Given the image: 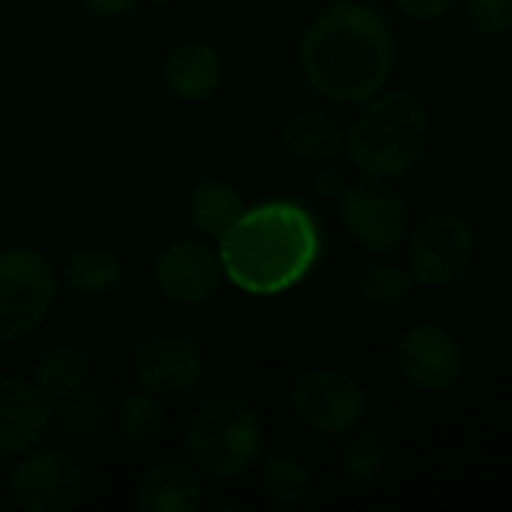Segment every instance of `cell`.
<instances>
[{"instance_id": "6da1fadb", "label": "cell", "mask_w": 512, "mask_h": 512, "mask_svg": "<svg viewBox=\"0 0 512 512\" xmlns=\"http://www.w3.org/2000/svg\"><path fill=\"white\" fill-rule=\"evenodd\" d=\"M297 60L306 84L333 105H363L399 63L390 18L366 0H333L303 30Z\"/></svg>"}, {"instance_id": "7a4b0ae2", "label": "cell", "mask_w": 512, "mask_h": 512, "mask_svg": "<svg viewBox=\"0 0 512 512\" xmlns=\"http://www.w3.org/2000/svg\"><path fill=\"white\" fill-rule=\"evenodd\" d=\"M216 249L231 285L252 297H279L315 273L324 231L297 198H267L246 207Z\"/></svg>"}, {"instance_id": "3957f363", "label": "cell", "mask_w": 512, "mask_h": 512, "mask_svg": "<svg viewBox=\"0 0 512 512\" xmlns=\"http://www.w3.org/2000/svg\"><path fill=\"white\" fill-rule=\"evenodd\" d=\"M432 141V120L423 99L402 87H384L363 105L345 129L342 156L363 177L396 180L414 171Z\"/></svg>"}, {"instance_id": "277c9868", "label": "cell", "mask_w": 512, "mask_h": 512, "mask_svg": "<svg viewBox=\"0 0 512 512\" xmlns=\"http://www.w3.org/2000/svg\"><path fill=\"white\" fill-rule=\"evenodd\" d=\"M264 447V426L255 408L240 396H213L207 399L189 429L186 450L189 462L216 480H237L249 474Z\"/></svg>"}, {"instance_id": "5b68a950", "label": "cell", "mask_w": 512, "mask_h": 512, "mask_svg": "<svg viewBox=\"0 0 512 512\" xmlns=\"http://www.w3.org/2000/svg\"><path fill=\"white\" fill-rule=\"evenodd\" d=\"M60 291L54 264L27 246L0 249V342L33 336L51 315Z\"/></svg>"}, {"instance_id": "8992f818", "label": "cell", "mask_w": 512, "mask_h": 512, "mask_svg": "<svg viewBox=\"0 0 512 512\" xmlns=\"http://www.w3.org/2000/svg\"><path fill=\"white\" fill-rule=\"evenodd\" d=\"M342 231L369 255H393L411 234V207L405 195L378 177H363L345 186L339 198Z\"/></svg>"}, {"instance_id": "52a82bcc", "label": "cell", "mask_w": 512, "mask_h": 512, "mask_svg": "<svg viewBox=\"0 0 512 512\" xmlns=\"http://www.w3.org/2000/svg\"><path fill=\"white\" fill-rule=\"evenodd\" d=\"M408 270L423 288H447L468 276L480 240L474 225L459 213H432L411 225L405 240Z\"/></svg>"}, {"instance_id": "ba28073f", "label": "cell", "mask_w": 512, "mask_h": 512, "mask_svg": "<svg viewBox=\"0 0 512 512\" xmlns=\"http://www.w3.org/2000/svg\"><path fill=\"white\" fill-rule=\"evenodd\" d=\"M297 423L324 438H348L369 417L366 387L342 369H312L291 390Z\"/></svg>"}, {"instance_id": "9c48e42d", "label": "cell", "mask_w": 512, "mask_h": 512, "mask_svg": "<svg viewBox=\"0 0 512 512\" xmlns=\"http://www.w3.org/2000/svg\"><path fill=\"white\" fill-rule=\"evenodd\" d=\"M9 498L21 512H75L84 501V471L60 447H33L9 471Z\"/></svg>"}, {"instance_id": "30bf717a", "label": "cell", "mask_w": 512, "mask_h": 512, "mask_svg": "<svg viewBox=\"0 0 512 512\" xmlns=\"http://www.w3.org/2000/svg\"><path fill=\"white\" fill-rule=\"evenodd\" d=\"M396 369L420 393H447L465 375V351L450 330L417 324L396 342Z\"/></svg>"}, {"instance_id": "8fae6325", "label": "cell", "mask_w": 512, "mask_h": 512, "mask_svg": "<svg viewBox=\"0 0 512 512\" xmlns=\"http://www.w3.org/2000/svg\"><path fill=\"white\" fill-rule=\"evenodd\" d=\"M153 279L168 303L204 306L219 294L225 282L222 255L204 240H177L156 255Z\"/></svg>"}, {"instance_id": "7c38bea8", "label": "cell", "mask_w": 512, "mask_h": 512, "mask_svg": "<svg viewBox=\"0 0 512 512\" xmlns=\"http://www.w3.org/2000/svg\"><path fill=\"white\" fill-rule=\"evenodd\" d=\"M132 375L141 390L159 399H177L204 378V351L183 333H159L138 345Z\"/></svg>"}, {"instance_id": "4fadbf2b", "label": "cell", "mask_w": 512, "mask_h": 512, "mask_svg": "<svg viewBox=\"0 0 512 512\" xmlns=\"http://www.w3.org/2000/svg\"><path fill=\"white\" fill-rule=\"evenodd\" d=\"M51 402L18 375L0 372V459H18L39 447L51 429Z\"/></svg>"}, {"instance_id": "5bb4252c", "label": "cell", "mask_w": 512, "mask_h": 512, "mask_svg": "<svg viewBox=\"0 0 512 512\" xmlns=\"http://www.w3.org/2000/svg\"><path fill=\"white\" fill-rule=\"evenodd\" d=\"M207 504L204 474L183 459L156 462L138 483L135 507L141 512H201Z\"/></svg>"}, {"instance_id": "9a60e30c", "label": "cell", "mask_w": 512, "mask_h": 512, "mask_svg": "<svg viewBox=\"0 0 512 512\" xmlns=\"http://www.w3.org/2000/svg\"><path fill=\"white\" fill-rule=\"evenodd\" d=\"M222 78H225L222 54L201 39L177 42L162 60V81L183 102L210 99L222 87Z\"/></svg>"}, {"instance_id": "2e32d148", "label": "cell", "mask_w": 512, "mask_h": 512, "mask_svg": "<svg viewBox=\"0 0 512 512\" xmlns=\"http://www.w3.org/2000/svg\"><path fill=\"white\" fill-rule=\"evenodd\" d=\"M282 147L300 162L327 165L345 150V126L324 108H303L285 120Z\"/></svg>"}, {"instance_id": "e0dca14e", "label": "cell", "mask_w": 512, "mask_h": 512, "mask_svg": "<svg viewBox=\"0 0 512 512\" xmlns=\"http://www.w3.org/2000/svg\"><path fill=\"white\" fill-rule=\"evenodd\" d=\"M246 210V198L237 186L225 183V180H201L195 183V189L189 192V219L192 225L210 237V240H222L231 225L240 219V213Z\"/></svg>"}, {"instance_id": "ac0fdd59", "label": "cell", "mask_w": 512, "mask_h": 512, "mask_svg": "<svg viewBox=\"0 0 512 512\" xmlns=\"http://www.w3.org/2000/svg\"><path fill=\"white\" fill-rule=\"evenodd\" d=\"M87 375H90V363H87V354L81 348L54 345L36 360L30 381L51 405H57L66 396L78 393L87 384Z\"/></svg>"}, {"instance_id": "d6986e66", "label": "cell", "mask_w": 512, "mask_h": 512, "mask_svg": "<svg viewBox=\"0 0 512 512\" xmlns=\"http://www.w3.org/2000/svg\"><path fill=\"white\" fill-rule=\"evenodd\" d=\"M123 276V264L120 258L105 249V246H81L75 249L63 270H60V282L66 288H72L81 297H99L108 294Z\"/></svg>"}, {"instance_id": "ffe728a7", "label": "cell", "mask_w": 512, "mask_h": 512, "mask_svg": "<svg viewBox=\"0 0 512 512\" xmlns=\"http://www.w3.org/2000/svg\"><path fill=\"white\" fill-rule=\"evenodd\" d=\"M390 468V447L381 432L372 429H354L342 447V474L354 486H378L387 477Z\"/></svg>"}, {"instance_id": "44dd1931", "label": "cell", "mask_w": 512, "mask_h": 512, "mask_svg": "<svg viewBox=\"0 0 512 512\" xmlns=\"http://www.w3.org/2000/svg\"><path fill=\"white\" fill-rule=\"evenodd\" d=\"M258 486L270 501H276L282 507H297L312 495V474L297 456L276 453L261 462Z\"/></svg>"}, {"instance_id": "7402d4cb", "label": "cell", "mask_w": 512, "mask_h": 512, "mask_svg": "<svg viewBox=\"0 0 512 512\" xmlns=\"http://www.w3.org/2000/svg\"><path fill=\"white\" fill-rule=\"evenodd\" d=\"M417 282L408 270V264L396 261H378L363 270L360 276V297L375 309H399L411 300Z\"/></svg>"}, {"instance_id": "603a6c76", "label": "cell", "mask_w": 512, "mask_h": 512, "mask_svg": "<svg viewBox=\"0 0 512 512\" xmlns=\"http://www.w3.org/2000/svg\"><path fill=\"white\" fill-rule=\"evenodd\" d=\"M114 423H117V432L129 444H150L165 429L162 399L153 396V393H147V390H138V393H132V396L123 399L120 411L114 414Z\"/></svg>"}, {"instance_id": "cb8c5ba5", "label": "cell", "mask_w": 512, "mask_h": 512, "mask_svg": "<svg viewBox=\"0 0 512 512\" xmlns=\"http://www.w3.org/2000/svg\"><path fill=\"white\" fill-rule=\"evenodd\" d=\"M108 405L99 393L81 387L78 393L57 402V420L72 435H96L108 426Z\"/></svg>"}, {"instance_id": "d4e9b609", "label": "cell", "mask_w": 512, "mask_h": 512, "mask_svg": "<svg viewBox=\"0 0 512 512\" xmlns=\"http://www.w3.org/2000/svg\"><path fill=\"white\" fill-rule=\"evenodd\" d=\"M462 12L480 36H507L512 30V0H462Z\"/></svg>"}, {"instance_id": "484cf974", "label": "cell", "mask_w": 512, "mask_h": 512, "mask_svg": "<svg viewBox=\"0 0 512 512\" xmlns=\"http://www.w3.org/2000/svg\"><path fill=\"white\" fill-rule=\"evenodd\" d=\"M387 3L411 21H438L453 9L456 0H387Z\"/></svg>"}, {"instance_id": "4316f807", "label": "cell", "mask_w": 512, "mask_h": 512, "mask_svg": "<svg viewBox=\"0 0 512 512\" xmlns=\"http://www.w3.org/2000/svg\"><path fill=\"white\" fill-rule=\"evenodd\" d=\"M345 180H342V174L339 171H330V168H321L315 177H312V192L318 195V198H324V201H339L342 198V192H345Z\"/></svg>"}, {"instance_id": "83f0119b", "label": "cell", "mask_w": 512, "mask_h": 512, "mask_svg": "<svg viewBox=\"0 0 512 512\" xmlns=\"http://www.w3.org/2000/svg\"><path fill=\"white\" fill-rule=\"evenodd\" d=\"M81 3L87 12H93L99 18H126L138 6V0H81Z\"/></svg>"}, {"instance_id": "f1b7e54d", "label": "cell", "mask_w": 512, "mask_h": 512, "mask_svg": "<svg viewBox=\"0 0 512 512\" xmlns=\"http://www.w3.org/2000/svg\"><path fill=\"white\" fill-rule=\"evenodd\" d=\"M150 6H168V3H174V0H147Z\"/></svg>"}]
</instances>
